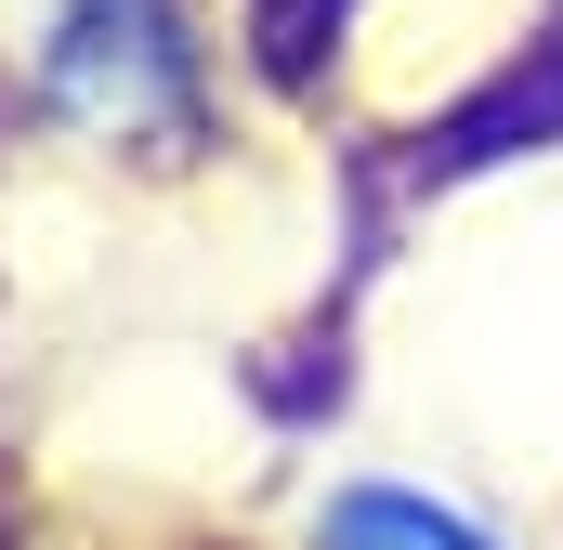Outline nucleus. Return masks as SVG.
<instances>
[{
	"label": "nucleus",
	"mask_w": 563,
	"mask_h": 550,
	"mask_svg": "<svg viewBox=\"0 0 563 550\" xmlns=\"http://www.w3.org/2000/svg\"><path fill=\"white\" fill-rule=\"evenodd\" d=\"M314 550H498V538H485L472 512L420 498V485H354V498H328Z\"/></svg>",
	"instance_id": "obj_2"
},
{
	"label": "nucleus",
	"mask_w": 563,
	"mask_h": 550,
	"mask_svg": "<svg viewBox=\"0 0 563 550\" xmlns=\"http://www.w3.org/2000/svg\"><path fill=\"white\" fill-rule=\"evenodd\" d=\"M40 106L79 144H197V26L170 0H53Z\"/></svg>",
	"instance_id": "obj_1"
}]
</instances>
